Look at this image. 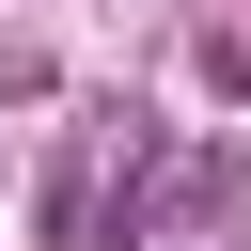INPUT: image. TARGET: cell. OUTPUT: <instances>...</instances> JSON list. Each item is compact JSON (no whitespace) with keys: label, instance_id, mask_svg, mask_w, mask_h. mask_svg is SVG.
<instances>
[{"label":"cell","instance_id":"obj_1","mask_svg":"<svg viewBox=\"0 0 251 251\" xmlns=\"http://www.w3.org/2000/svg\"><path fill=\"white\" fill-rule=\"evenodd\" d=\"M0 94H47V47H16V31H0Z\"/></svg>","mask_w":251,"mask_h":251}]
</instances>
